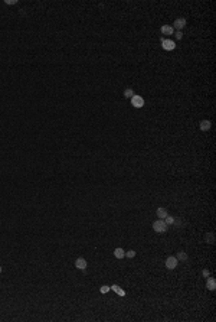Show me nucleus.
<instances>
[{
    "label": "nucleus",
    "mask_w": 216,
    "mask_h": 322,
    "mask_svg": "<svg viewBox=\"0 0 216 322\" xmlns=\"http://www.w3.org/2000/svg\"><path fill=\"white\" fill-rule=\"evenodd\" d=\"M153 230L156 233H166L167 231V224L164 223L163 220H157L156 223L153 224Z\"/></svg>",
    "instance_id": "1"
},
{
    "label": "nucleus",
    "mask_w": 216,
    "mask_h": 322,
    "mask_svg": "<svg viewBox=\"0 0 216 322\" xmlns=\"http://www.w3.org/2000/svg\"><path fill=\"white\" fill-rule=\"evenodd\" d=\"M131 104L134 105L136 108H141V107L144 105L143 97H140V95H136V94H134V95L131 97Z\"/></svg>",
    "instance_id": "2"
},
{
    "label": "nucleus",
    "mask_w": 216,
    "mask_h": 322,
    "mask_svg": "<svg viewBox=\"0 0 216 322\" xmlns=\"http://www.w3.org/2000/svg\"><path fill=\"white\" fill-rule=\"evenodd\" d=\"M161 46H163L166 51H173V49L176 48L174 42L171 39H161Z\"/></svg>",
    "instance_id": "3"
},
{
    "label": "nucleus",
    "mask_w": 216,
    "mask_h": 322,
    "mask_svg": "<svg viewBox=\"0 0 216 322\" xmlns=\"http://www.w3.org/2000/svg\"><path fill=\"white\" fill-rule=\"evenodd\" d=\"M176 266H177V259H176V257H173V256L167 257V260H166V267H167V269H170V270H173V269H176Z\"/></svg>",
    "instance_id": "4"
},
{
    "label": "nucleus",
    "mask_w": 216,
    "mask_h": 322,
    "mask_svg": "<svg viewBox=\"0 0 216 322\" xmlns=\"http://www.w3.org/2000/svg\"><path fill=\"white\" fill-rule=\"evenodd\" d=\"M75 267L79 270H85L86 269V260L84 257H78L77 262H75Z\"/></svg>",
    "instance_id": "5"
},
{
    "label": "nucleus",
    "mask_w": 216,
    "mask_h": 322,
    "mask_svg": "<svg viewBox=\"0 0 216 322\" xmlns=\"http://www.w3.org/2000/svg\"><path fill=\"white\" fill-rule=\"evenodd\" d=\"M184 25H186V20H184V18H179V19L174 20L173 27H176L177 31H182V29L184 27Z\"/></svg>",
    "instance_id": "6"
},
{
    "label": "nucleus",
    "mask_w": 216,
    "mask_h": 322,
    "mask_svg": "<svg viewBox=\"0 0 216 322\" xmlns=\"http://www.w3.org/2000/svg\"><path fill=\"white\" fill-rule=\"evenodd\" d=\"M206 288L209 290H215L216 289V280L213 279V277H208V280H206Z\"/></svg>",
    "instance_id": "7"
},
{
    "label": "nucleus",
    "mask_w": 216,
    "mask_h": 322,
    "mask_svg": "<svg viewBox=\"0 0 216 322\" xmlns=\"http://www.w3.org/2000/svg\"><path fill=\"white\" fill-rule=\"evenodd\" d=\"M110 289L114 290V292H115L117 295H120V296H125V290H123L121 288H120V286H118V285H112Z\"/></svg>",
    "instance_id": "8"
},
{
    "label": "nucleus",
    "mask_w": 216,
    "mask_h": 322,
    "mask_svg": "<svg viewBox=\"0 0 216 322\" xmlns=\"http://www.w3.org/2000/svg\"><path fill=\"white\" fill-rule=\"evenodd\" d=\"M200 130H203V132L210 130V121L209 120H203V121H200Z\"/></svg>",
    "instance_id": "9"
},
{
    "label": "nucleus",
    "mask_w": 216,
    "mask_h": 322,
    "mask_svg": "<svg viewBox=\"0 0 216 322\" xmlns=\"http://www.w3.org/2000/svg\"><path fill=\"white\" fill-rule=\"evenodd\" d=\"M161 33H164V35H173V26H169V25L161 26Z\"/></svg>",
    "instance_id": "10"
},
{
    "label": "nucleus",
    "mask_w": 216,
    "mask_h": 322,
    "mask_svg": "<svg viewBox=\"0 0 216 322\" xmlns=\"http://www.w3.org/2000/svg\"><path fill=\"white\" fill-rule=\"evenodd\" d=\"M157 217L160 218V220H164V218L167 217V210H166V208H158V210H157Z\"/></svg>",
    "instance_id": "11"
},
{
    "label": "nucleus",
    "mask_w": 216,
    "mask_h": 322,
    "mask_svg": "<svg viewBox=\"0 0 216 322\" xmlns=\"http://www.w3.org/2000/svg\"><path fill=\"white\" fill-rule=\"evenodd\" d=\"M114 256L117 257V259H123L125 256V251L123 249H115L114 250Z\"/></svg>",
    "instance_id": "12"
},
{
    "label": "nucleus",
    "mask_w": 216,
    "mask_h": 322,
    "mask_svg": "<svg viewBox=\"0 0 216 322\" xmlns=\"http://www.w3.org/2000/svg\"><path fill=\"white\" fill-rule=\"evenodd\" d=\"M206 241L210 244H213L215 243V236H213L212 233H208V234H206Z\"/></svg>",
    "instance_id": "13"
},
{
    "label": "nucleus",
    "mask_w": 216,
    "mask_h": 322,
    "mask_svg": "<svg viewBox=\"0 0 216 322\" xmlns=\"http://www.w3.org/2000/svg\"><path fill=\"white\" fill-rule=\"evenodd\" d=\"M176 259H177V260H182V262H184V260H187V254H186L184 251H180V253L177 254Z\"/></svg>",
    "instance_id": "14"
},
{
    "label": "nucleus",
    "mask_w": 216,
    "mask_h": 322,
    "mask_svg": "<svg viewBox=\"0 0 216 322\" xmlns=\"http://www.w3.org/2000/svg\"><path fill=\"white\" fill-rule=\"evenodd\" d=\"M133 95H134V91H133L131 88H127V90L124 91V97H125V98H131Z\"/></svg>",
    "instance_id": "15"
},
{
    "label": "nucleus",
    "mask_w": 216,
    "mask_h": 322,
    "mask_svg": "<svg viewBox=\"0 0 216 322\" xmlns=\"http://www.w3.org/2000/svg\"><path fill=\"white\" fill-rule=\"evenodd\" d=\"M174 221H176V220H174L173 217H166V221H164V223L167 224V225H171V224L174 223Z\"/></svg>",
    "instance_id": "16"
},
{
    "label": "nucleus",
    "mask_w": 216,
    "mask_h": 322,
    "mask_svg": "<svg viewBox=\"0 0 216 322\" xmlns=\"http://www.w3.org/2000/svg\"><path fill=\"white\" fill-rule=\"evenodd\" d=\"M125 256L128 257V259H133V257L136 256V251H134V250H130V251H127V253H125Z\"/></svg>",
    "instance_id": "17"
},
{
    "label": "nucleus",
    "mask_w": 216,
    "mask_h": 322,
    "mask_svg": "<svg viewBox=\"0 0 216 322\" xmlns=\"http://www.w3.org/2000/svg\"><path fill=\"white\" fill-rule=\"evenodd\" d=\"M108 290H111L110 289V286H101V289H99V292H101V293H107V292H108Z\"/></svg>",
    "instance_id": "18"
},
{
    "label": "nucleus",
    "mask_w": 216,
    "mask_h": 322,
    "mask_svg": "<svg viewBox=\"0 0 216 322\" xmlns=\"http://www.w3.org/2000/svg\"><path fill=\"white\" fill-rule=\"evenodd\" d=\"M174 35H176V39H179V40H180V39H182V38H183V33L180 32V31H177V32L174 33Z\"/></svg>",
    "instance_id": "19"
},
{
    "label": "nucleus",
    "mask_w": 216,
    "mask_h": 322,
    "mask_svg": "<svg viewBox=\"0 0 216 322\" xmlns=\"http://www.w3.org/2000/svg\"><path fill=\"white\" fill-rule=\"evenodd\" d=\"M203 276H205V277H208V276H209V270H206V269L203 270Z\"/></svg>",
    "instance_id": "20"
},
{
    "label": "nucleus",
    "mask_w": 216,
    "mask_h": 322,
    "mask_svg": "<svg viewBox=\"0 0 216 322\" xmlns=\"http://www.w3.org/2000/svg\"><path fill=\"white\" fill-rule=\"evenodd\" d=\"M6 3H7V5H14V3H16V2H14V0H12V2H10V0H7Z\"/></svg>",
    "instance_id": "21"
},
{
    "label": "nucleus",
    "mask_w": 216,
    "mask_h": 322,
    "mask_svg": "<svg viewBox=\"0 0 216 322\" xmlns=\"http://www.w3.org/2000/svg\"><path fill=\"white\" fill-rule=\"evenodd\" d=\"M0 273H2V267H0Z\"/></svg>",
    "instance_id": "22"
}]
</instances>
